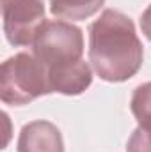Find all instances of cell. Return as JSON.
I'll return each instance as SVG.
<instances>
[{"instance_id":"7a4b0ae2","label":"cell","mask_w":151,"mask_h":152,"mask_svg":"<svg viewBox=\"0 0 151 152\" xmlns=\"http://www.w3.org/2000/svg\"><path fill=\"white\" fill-rule=\"evenodd\" d=\"M144 48L133 21L115 9H105L89 27V62L105 81H126L139 73Z\"/></svg>"},{"instance_id":"52a82bcc","label":"cell","mask_w":151,"mask_h":152,"mask_svg":"<svg viewBox=\"0 0 151 152\" xmlns=\"http://www.w3.org/2000/svg\"><path fill=\"white\" fill-rule=\"evenodd\" d=\"M103 4L105 0H50V11L57 18L80 21L94 16Z\"/></svg>"},{"instance_id":"277c9868","label":"cell","mask_w":151,"mask_h":152,"mask_svg":"<svg viewBox=\"0 0 151 152\" xmlns=\"http://www.w3.org/2000/svg\"><path fill=\"white\" fill-rule=\"evenodd\" d=\"M4 32L13 46H29L44 23V0H2Z\"/></svg>"},{"instance_id":"5b68a950","label":"cell","mask_w":151,"mask_h":152,"mask_svg":"<svg viewBox=\"0 0 151 152\" xmlns=\"http://www.w3.org/2000/svg\"><path fill=\"white\" fill-rule=\"evenodd\" d=\"M130 108L139 127L132 133L126 152H151V81L139 85L133 90Z\"/></svg>"},{"instance_id":"ba28073f","label":"cell","mask_w":151,"mask_h":152,"mask_svg":"<svg viewBox=\"0 0 151 152\" xmlns=\"http://www.w3.org/2000/svg\"><path fill=\"white\" fill-rule=\"evenodd\" d=\"M141 28H142V34L151 41V4L141 16Z\"/></svg>"},{"instance_id":"6da1fadb","label":"cell","mask_w":151,"mask_h":152,"mask_svg":"<svg viewBox=\"0 0 151 152\" xmlns=\"http://www.w3.org/2000/svg\"><path fill=\"white\" fill-rule=\"evenodd\" d=\"M32 53L46 67L53 92L78 96L93 83V71L84 60V34L73 23L44 20L32 41Z\"/></svg>"},{"instance_id":"3957f363","label":"cell","mask_w":151,"mask_h":152,"mask_svg":"<svg viewBox=\"0 0 151 152\" xmlns=\"http://www.w3.org/2000/svg\"><path fill=\"white\" fill-rule=\"evenodd\" d=\"M52 92L48 71L34 53L21 51L2 64L0 97L5 104L23 106Z\"/></svg>"},{"instance_id":"8992f818","label":"cell","mask_w":151,"mask_h":152,"mask_svg":"<svg viewBox=\"0 0 151 152\" xmlns=\"http://www.w3.org/2000/svg\"><path fill=\"white\" fill-rule=\"evenodd\" d=\"M18 152H64L59 127L48 120H34L21 127Z\"/></svg>"}]
</instances>
